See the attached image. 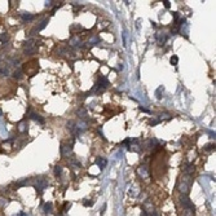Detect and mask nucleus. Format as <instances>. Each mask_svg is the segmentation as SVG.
I'll return each mask as SVG.
<instances>
[{"instance_id":"1","label":"nucleus","mask_w":216,"mask_h":216,"mask_svg":"<svg viewBox=\"0 0 216 216\" xmlns=\"http://www.w3.org/2000/svg\"><path fill=\"white\" fill-rule=\"evenodd\" d=\"M96 163H97V166H100V168H103V167L106 166V161H105V159H102V158L97 159Z\"/></svg>"},{"instance_id":"2","label":"nucleus","mask_w":216,"mask_h":216,"mask_svg":"<svg viewBox=\"0 0 216 216\" xmlns=\"http://www.w3.org/2000/svg\"><path fill=\"white\" fill-rule=\"evenodd\" d=\"M44 208H45V214H51V208H52V206L49 205V203H47L45 206H44Z\"/></svg>"},{"instance_id":"3","label":"nucleus","mask_w":216,"mask_h":216,"mask_svg":"<svg viewBox=\"0 0 216 216\" xmlns=\"http://www.w3.org/2000/svg\"><path fill=\"white\" fill-rule=\"evenodd\" d=\"M171 63L172 65H177V57H176V56H174V57H171Z\"/></svg>"},{"instance_id":"4","label":"nucleus","mask_w":216,"mask_h":216,"mask_svg":"<svg viewBox=\"0 0 216 216\" xmlns=\"http://www.w3.org/2000/svg\"><path fill=\"white\" fill-rule=\"evenodd\" d=\"M0 40H2V42H7V40H8V35H7V34H3V35H0Z\"/></svg>"},{"instance_id":"5","label":"nucleus","mask_w":216,"mask_h":216,"mask_svg":"<svg viewBox=\"0 0 216 216\" xmlns=\"http://www.w3.org/2000/svg\"><path fill=\"white\" fill-rule=\"evenodd\" d=\"M54 174L56 175H61V167H56V170H54Z\"/></svg>"},{"instance_id":"6","label":"nucleus","mask_w":216,"mask_h":216,"mask_svg":"<svg viewBox=\"0 0 216 216\" xmlns=\"http://www.w3.org/2000/svg\"><path fill=\"white\" fill-rule=\"evenodd\" d=\"M5 203H7V199H5V198H0V207L4 206Z\"/></svg>"},{"instance_id":"7","label":"nucleus","mask_w":216,"mask_h":216,"mask_svg":"<svg viewBox=\"0 0 216 216\" xmlns=\"http://www.w3.org/2000/svg\"><path fill=\"white\" fill-rule=\"evenodd\" d=\"M13 76H14V78H21V71H16Z\"/></svg>"},{"instance_id":"8","label":"nucleus","mask_w":216,"mask_h":216,"mask_svg":"<svg viewBox=\"0 0 216 216\" xmlns=\"http://www.w3.org/2000/svg\"><path fill=\"white\" fill-rule=\"evenodd\" d=\"M163 3H165V7H166V8H170V2H163Z\"/></svg>"}]
</instances>
